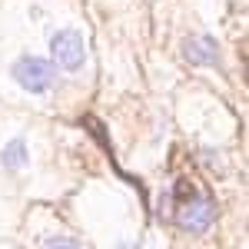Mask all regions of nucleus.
I'll use <instances>...</instances> for the list:
<instances>
[{
	"label": "nucleus",
	"instance_id": "f03ea898",
	"mask_svg": "<svg viewBox=\"0 0 249 249\" xmlns=\"http://www.w3.org/2000/svg\"><path fill=\"white\" fill-rule=\"evenodd\" d=\"M14 80H17L27 93H47L53 87V80H57V70H53L50 60L27 53V57H20L14 63Z\"/></svg>",
	"mask_w": 249,
	"mask_h": 249
},
{
	"label": "nucleus",
	"instance_id": "7ed1b4c3",
	"mask_svg": "<svg viewBox=\"0 0 249 249\" xmlns=\"http://www.w3.org/2000/svg\"><path fill=\"white\" fill-rule=\"evenodd\" d=\"M50 53H53V63L67 73H77L87 60V50H83V37L77 30H57L50 37Z\"/></svg>",
	"mask_w": 249,
	"mask_h": 249
},
{
	"label": "nucleus",
	"instance_id": "20e7f679",
	"mask_svg": "<svg viewBox=\"0 0 249 249\" xmlns=\"http://www.w3.org/2000/svg\"><path fill=\"white\" fill-rule=\"evenodd\" d=\"M183 57L196 67H219V47L213 37L199 34V37H190L183 43Z\"/></svg>",
	"mask_w": 249,
	"mask_h": 249
},
{
	"label": "nucleus",
	"instance_id": "423d86ee",
	"mask_svg": "<svg viewBox=\"0 0 249 249\" xmlns=\"http://www.w3.org/2000/svg\"><path fill=\"white\" fill-rule=\"evenodd\" d=\"M43 249H80V246L73 243V239H47Z\"/></svg>",
	"mask_w": 249,
	"mask_h": 249
},
{
	"label": "nucleus",
	"instance_id": "f257e3e1",
	"mask_svg": "<svg viewBox=\"0 0 249 249\" xmlns=\"http://www.w3.org/2000/svg\"><path fill=\"white\" fill-rule=\"evenodd\" d=\"M176 206H173V223L186 232H206L216 219V210H213V199L203 190H193L190 183H179L176 193H173Z\"/></svg>",
	"mask_w": 249,
	"mask_h": 249
},
{
	"label": "nucleus",
	"instance_id": "39448f33",
	"mask_svg": "<svg viewBox=\"0 0 249 249\" xmlns=\"http://www.w3.org/2000/svg\"><path fill=\"white\" fill-rule=\"evenodd\" d=\"M3 166L7 170H23L27 166V143L23 140H10L3 146Z\"/></svg>",
	"mask_w": 249,
	"mask_h": 249
}]
</instances>
